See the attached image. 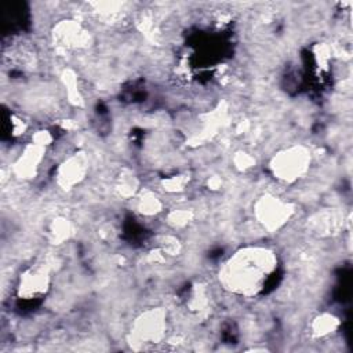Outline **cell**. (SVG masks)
I'll return each instance as SVG.
<instances>
[{
	"mask_svg": "<svg viewBox=\"0 0 353 353\" xmlns=\"http://www.w3.org/2000/svg\"><path fill=\"white\" fill-rule=\"evenodd\" d=\"M310 161V153L303 148H292L283 153H279L272 163V168L277 178L284 181H294L302 172L306 171L307 163Z\"/></svg>",
	"mask_w": 353,
	"mask_h": 353,
	"instance_id": "cell-2",
	"label": "cell"
},
{
	"mask_svg": "<svg viewBox=\"0 0 353 353\" xmlns=\"http://www.w3.org/2000/svg\"><path fill=\"white\" fill-rule=\"evenodd\" d=\"M335 327H336V321H335L334 317H323V319H319L316 321L314 332L317 335H324V334H328Z\"/></svg>",
	"mask_w": 353,
	"mask_h": 353,
	"instance_id": "cell-7",
	"label": "cell"
},
{
	"mask_svg": "<svg viewBox=\"0 0 353 353\" xmlns=\"http://www.w3.org/2000/svg\"><path fill=\"white\" fill-rule=\"evenodd\" d=\"M47 272L44 269H33L25 274L21 281V295L33 298L37 294L44 292L47 285Z\"/></svg>",
	"mask_w": 353,
	"mask_h": 353,
	"instance_id": "cell-5",
	"label": "cell"
},
{
	"mask_svg": "<svg viewBox=\"0 0 353 353\" xmlns=\"http://www.w3.org/2000/svg\"><path fill=\"white\" fill-rule=\"evenodd\" d=\"M164 319L163 313H154L152 317H142L134 328V339L139 345L159 343L164 335Z\"/></svg>",
	"mask_w": 353,
	"mask_h": 353,
	"instance_id": "cell-3",
	"label": "cell"
},
{
	"mask_svg": "<svg viewBox=\"0 0 353 353\" xmlns=\"http://www.w3.org/2000/svg\"><path fill=\"white\" fill-rule=\"evenodd\" d=\"M84 170H85V164L83 163L81 157H77V153H76V156L69 159L61 168V176L68 183H73L81 178Z\"/></svg>",
	"mask_w": 353,
	"mask_h": 353,
	"instance_id": "cell-6",
	"label": "cell"
},
{
	"mask_svg": "<svg viewBox=\"0 0 353 353\" xmlns=\"http://www.w3.org/2000/svg\"><path fill=\"white\" fill-rule=\"evenodd\" d=\"M258 216L266 228H277L285 218L288 219L290 208L276 199H263L258 205Z\"/></svg>",
	"mask_w": 353,
	"mask_h": 353,
	"instance_id": "cell-4",
	"label": "cell"
},
{
	"mask_svg": "<svg viewBox=\"0 0 353 353\" xmlns=\"http://www.w3.org/2000/svg\"><path fill=\"white\" fill-rule=\"evenodd\" d=\"M277 268L276 255L261 247L244 248L232 255L219 270L225 288L240 295H254L262 290Z\"/></svg>",
	"mask_w": 353,
	"mask_h": 353,
	"instance_id": "cell-1",
	"label": "cell"
}]
</instances>
